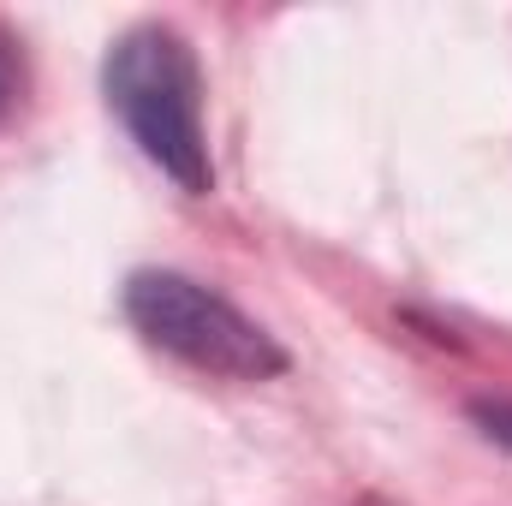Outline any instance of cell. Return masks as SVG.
Returning <instances> with one entry per match:
<instances>
[{
	"instance_id": "3957f363",
	"label": "cell",
	"mask_w": 512,
	"mask_h": 506,
	"mask_svg": "<svg viewBox=\"0 0 512 506\" xmlns=\"http://www.w3.org/2000/svg\"><path fill=\"white\" fill-rule=\"evenodd\" d=\"M24 84H30V72H24V42L0 24V120H12V114H18Z\"/></svg>"
},
{
	"instance_id": "6da1fadb",
	"label": "cell",
	"mask_w": 512,
	"mask_h": 506,
	"mask_svg": "<svg viewBox=\"0 0 512 506\" xmlns=\"http://www.w3.org/2000/svg\"><path fill=\"white\" fill-rule=\"evenodd\" d=\"M102 96L126 137L179 191L209 197L215 161L203 126V66L173 24H131L102 60Z\"/></svg>"
},
{
	"instance_id": "277c9868",
	"label": "cell",
	"mask_w": 512,
	"mask_h": 506,
	"mask_svg": "<svg viewBox=\"0 0 512 506\" xmlns=\"http://www.w3.org/2000/svg\"><path fill=\"white\" fill-rule=\"evenodd\" d=\"M471 423H477L489 441L512 447V399H471Z\"/></svg>"
},
{
	"instance_id": "7a4b0ae2",
	"label": "cell",
	"mask_w": 512,
	"mask_h": 506,
	"mask_svg": "<svg viewBox=\"0 0 512 506\" xmlns=\"http://www.w3.org/2000/svg\"><path fill=\"white\" fill-rule=\"evenodd\" d=\"M126 304V322L137 328L143 346L167 352L173 364L197 370V376L215 381H274L286 376V346L245 316L227 292L179 274V268H137L120 292Z\"/></svg>"
}]
</instances>
